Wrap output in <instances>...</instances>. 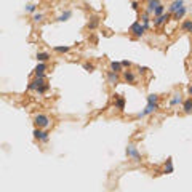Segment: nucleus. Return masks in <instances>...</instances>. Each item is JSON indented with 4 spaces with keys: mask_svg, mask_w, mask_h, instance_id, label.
Returning <instances> with one entry per match:
<instances>
[{
    "mask_svg": "<svg viewBox=\"0 0 192 192\" xmlns=\"http://www.w3.org/2000/svg\"><path fill=\"white\" fill-rule=\"evenodd\" d=\"M120 64H122V67H130V66H131V62L128 61V59H123V61L120 62Z\"/></svg>",
    "mask_w": 192,
    "mask_h": 192,
    "instance_id": "nucleus-31",
    "label": "nucleus"
},
{
    "mask_svg": "<svg viewBox=\"0 0 192 192\" xmlns=\"http://www.w3.org/2000/svg\"><path fill=\"white\" fill-rule=\"evenodd\" d=\"M34 138L40 139L42 143H47V141H48V131H43L42 128L37 127L35 130H34Z\"/></svg>",
    "mask_w": 192,
    "mask_h": 192,
    "instance_id": "nucleus-6",
    "label": "nucleus"
},
{
    "mask_svg": "<svg viewBox=\"0 0 192 192\" xmlns=\"http://www.w3.org/2000/svg\"><path fill=\"white\" fill-rule=\"evenodd\" d=\"M160 3H162L160 0H147V8H146V13H147V15H152V13H154V10H155Z\"/></svg>",
    "mask_w": 192,
    "mask_h": 192,
    "instance_id": "nucleus-9",
    "label": "nucleus"
},
{
    "mask_svg": "<svg viewBox=\"0 0 192 192\" xmlns=\"http://www.w3.org/2000/svg\"><path fill=\"white\" fill-rule=\"evenodd\" d=\"M159 109V102L157 101H147V106H146V109L144 110H141L136 117L138 119H143V117H146V115H149V114H152V112H155V110Z\"/></svg>",
    "mask_w": 192,
    "mask_h": 192,
    "instance_id": "nucleus-1",
    "label": "nucleus"
},
{
    "mask_svg": "<svg viewBox=\"0 0 192 192\" xmlns=\"http://www.w3.org/2000/svg\"><path fill=\"white\" fill-rule=\"evenodd\" d=\"M47 90H48V83H45V85H42V86H37V88H35V91H37V93H39V94H43V93H45Z\"/></svg>",
    "mask_w": 192,
    "mask_h": 192,
    "instance_id": "nucleus-25",
    "label": "nucleus"
},
{
    "mask_svg": "<svg viewBox=\"0 0 192 192\" xmlns=\"http://www.w3.org/2000/svg\"><path fill=\"white\" fill-rule=\"evenodd\" d=\"M162 13H165V7H163L162 3H160L159 7H157V8L154 10V13H152V15H154V16H160Z\"/></svg>",
    "mask_w": 192,
    "mask_h": 192,
    "instance_id": "nucleus-22",
    "label": "nucleus"
},
{
    "mask_svg": "<svg viewBox=\"0 0 192 192\" xmlns=\"http://www.w3.org/2000/svg\"><path fill=\"white\" fill-rule=\"evenodd\" d=\"M183 110L186 114H192V98L186 99V101L183 102Z\"/></svg>",
    "mask_w": 192,
    "mask_h": 192,
    "instance_id": "nucleus-15",
    "label": "nucleus"
},
{
    "mask_svg": "<svg viewBox=\"0 0 192 192\" xmlns=\"http://www.w3.org/2000/svg\"><path fill=\"white\" fill-rule=\"evenodd\" d=\"M173 171H175V168H173V159L171 157H168L167 163H165V168H163V173L165 175H171Z\"/></svg>",
    "mask_w": 192,
    "mask_h": 192,
    "instance_id": "nucleus-11",
    "label": "nucleus"
},
{
    "mask_svg": "<svg viewBox=\"0 0 192 192\" xmlns=\"http://www.w3.org/2000/svg\"><path fill=\"white\" fill-rule=\"evenodd\" d=\"M107 80H109L110 85H117L119 83V74L114 72V70H109L107 72Z\"/></svg>",
    "mask_w": 192,
    "mask_h": 192,
    "instance_id": "nucleus-10",
    "label": "nucleus"
},
{
    "mask_svg": "<svg viewBox=\"0 0 192 192\" xmlns=\"http://www.w3.org/2000/svg\"><path fill=\"white\" fill-rule=\"evenodd\" d=\"M186 13H187V8H186V7H181L179 10H178V11H175L173 13V18H175V19H183L184 16H186Z\"/></svg>",
    "mask_w": 192,
    "mask_h": 192,
    "instance_id": "nucleus-13",
    "label": "nucleus"
},
{
    "mask_svg": "<svg viewBox=\"0 0 192 192\" xmlns=\"http://www.w3.org/2000/svg\"><path fill=\"white\" fill-rule=\"evenodd\" d=\"M149 21H151V19H149V15L146 13V15L143 16V26H144V29H146V31L149 29Z\"/></svg>",
    "mask_w": 192,
    "mask_h": 192,
    "instance_id": "nucleus-26",
    "label": "nucleus"
},
{
    "mask_svg": "<svg viewBox=\"0 0 192 192\" xmlns=\"http://www.w3.org/2000/svg\"><path fill=\"white\" fill-rule=\"evenodd\" d=\"M26 11H29V13H35V11H37V5H34V3L27 5V7H26Z\"/></svg>",
    "mask_w": 192,
    "mask_h": 192,
    "instance_id": "nucleus-27",
    "label": "nucleus"
},
{
    "mask_svg": "<svg viewBox=\"0 0 192 192\" xmlns=\"http://www.w3.org/2000/svg\"><path fill=\"white\" fill-rule=\"evenodd\" d=\"M115 107H117L119 110H123V109H125V99L120 98L119 94H115Z\"/></svg>",
    "mask_w": 192,
    "mask_h": 192,
    "instance_id": "nucleus-17",
    "label": "nucleus"
},
{
    "mask_svg": "<svg viewBox=\"0 0 192 192\" xmlns=\"http://www.w3.org/2000/svg\"><path fill=\"white\" fill-rule=\"evenodd\" d=\"M181 7H184V2H183V0H175V2L171 3V7H170V13L173 15V13L178 11V10H179Z\"/></svg>",
    "mask_w": 192,
    "mask_h": 192,
    "instance_id": "nucleus-14",
    "label": "nucleus"
},
{
    "mask_svg": "<svg viewBox=\"0 0 192 192\" xmlns=\"http://www.w3.org/2000/svg\"><path fill=\"white\" fill-rule=\"evenodd\" d=\"M131 32H133V35H135V37H143L144 32H146V29H144V26L141 24L139 21H136V23L131 24Z\"/></svg>",
    "mask_w": 192,
    "mask_h": 192,
    "instance_id": "nucleus-4",
    "label": "nucleus"
},
{
    "mask_svg": "<svg viewBox=\"0 0 192 192\" xmlns=\"http://www.w3.org/2000/svg\"><path fill=\"white\" fill-rule=\"evenodd\" d=\"M147 101H159V96L157 94H149L147 96Z\"/></svg>",
    "mask_w": 192,
    "mask_h": 192,
    "instance_id": "nucleus-30",
    "label": "nucleus"
},
{
    "mask_svg": "<svg viewBox=\"0 0 192 192\" xmlns=\"http://www.w3.org/2000/svg\"><path fill=\"white\" fill-rule=\"evenodd\" d=\"M179 102H183V98H181V94H175V98L170 101V104H171V106H178Z\"/></svg>",
    "mask_w": 192,
    "mask_h": 192,
    "instance_id": "nucleus-23",
    "label": "nucleus"
},
{
    "mask_svg": "<svg viewBox=\"0 0 192 192\" xmlns=\"http://www.w3.org/2000/svg\"><path fill=\"white\" fill-rule=\"evenodd\" d=\"M170 18H171V13H162L160 16H155V19H154V27H160V26L165 24Z\"/></svg>",
    "mask_w": 192,
    "mask_h": 192,
    "instance_id": "nucleus-5",
    "label": "nucleus"
},
{
    "mask_svg": "<svg viewBox=\"0 0 192 192\" xmlns=\"http://www.w3.org/2000/svg\"><path fill=\"white\" fill-rule=\"evenodd\" d=\"M127 155L131 157V159L135 160V162H141L143 160V157H141V154L138 152V149H136L133 144H130V146L127 147Z\"/></svg>",
    "mask_w": 192,
    "mask_h": 192,
    "instance_id": "nucleus-3",
    "label": "nucleus"
},
{
    "mask_svg": "<svg viewBox=\"0 0 192 192\" xmlns=\"http://www.w3.org/2000/svg\"><path fill=\"white\" fill-rule=\"evenodd\" d=\"M122 69H123V67H122V64H120V62H117V61L110 62V70H114V72L119 74V72H122Z\"/></svg>",
    "mask_w": 192,
    "mask_h": 192,
    "instance_id": "nucleus-19",
    "label": "nucleus"
},
{
    "mask_svg": "<svg viewBox=\"0 0 192 192\" xmlns=\"http://www.w3.org/2000/svg\"><path fill=\"white\" fill-rule=\"evenodd\" d=\"M70 16H72V11H66V13H62L61 16L58 18V21H59V23H64V21H67Z\"/></svg>",
    "mask_w": 192,
    "mask_h": 192,
    "instance_id": "nucleus-21",
    "label": "nucleus"
},
{
    "mask_svg": "<svg viewBox=\"0 0 192 192\" xmlns=\"http://www.w3.org/2000/svg\"><path fill=\"white\" fill-rule=\"evenodd\" d=\"M34 21H35V23H40L42 19H43V15H42V13H37V15H34V18H32Z\"/></svg>",
    "mask_w": 192,
    "mask_h": 192,
    "instance_id": "nucleus-29",
    "label": "nucleus"
},
{
    "mask_svg": "<svg viewBox=\"0 0 192 192\" xmlns=\"http://www.w3.org/2000/svg\"><path fill=\"white\" fill-rule=\"evenodd\" d=\"M139 70H141V72H147V70H149V69H147V67H144V66H143V67H139Z\"/></svg>",
    "mask_w": 192,
    "mask_h": 192,
    "instance_id": "nucleus-33",
    "label": "nucleus"
},
{
    "mask_svg": "<svg viewBox=\"0 0 192 192\" xmlns=\"http://www.w3.org/2000/svg\"><path fill=\"white\" fill-rule=\"evenodd\" d=\"M123 80H125L127 83H135L136 77H135V74L130 72V70H123Z\"/></svg>",
    "mask_w": 192,
    "mask_h": 192,
    "instance_id": "nucleus-12",
    "label": "nucleus"
},
{
    "mask_svg": "<svg viewBox=\"0 0 192 192\" xmlns=\"http://www.w3.org/2000/svg\"><path fill=\"white\" fill-rule=\"evenodd\" d=\"M45 85V78H40V77H35V80H32V82L27 85V90L29 91H34L37 88V86H42Z\"/></svg>",
    "mask_w": 192,
    "mask_h": 192,
    "instance_id": "nucleus-8",
    "label": "nucleus"
},
{
    "mask_svg": "<svg viewBox=\"0 0 192 192\" xmlns=\"http://www.w3.org/2000/svg\"><path fill=\"white\" fill-rule=\"evenodd\" d=\"M187 93L192 96V85H191V86H187Z\"/></svg>",
    "mask_w": 192,
    "mask_h": 192,
    "instance_id": "nucleus-34",
    "label": "nucleus"
},
{
    "mask_svg": "<svg viewBox=\"0 0 192 192\" xmlns=\"http://www.w3.org/2000/svg\"><path fill=\"white\" fill-rule=\"evenodd\" d=\"M98 24H99V18L98 16H93V18H91V23H88V29H91V31H93V29L98 27Z\"/></svg>",
    "mask_w": 192,
    "mask_h": 192,
    "instance_id": "nucleus-20",
    "label": "nucleus"
},
{
    "mask_svg": "<svg viewBox=\"0 0 192 192\" xmlns=\"http://www.w3.org/2000/svg\"><path fill=\"white\" fill-rule=\"evenodd\" d=\"M83 69L88 70V72H93V70H94V66H93V64H88V62H85V64H83Z\"/></svg>",
    "mask_w": 192,
    "mask_h": 192,
    "instance_id": "nucleus-28",
    "label": "nucleus"
},
{
    "mask_svg": "<svg viewBox=\"0 0 192 192\" xmlns=\"http://www.w3.org/2000/svg\"><path fill=\"white\" fill-rule=\"evenodd\" d=\"M53 50L56 51V53H67V51L70 50V47H54Z\"/></svg>",
    "mask_w": 192,
    "mask_h": 192,
    "instance_id": "nucleus-24",
    "label": "nucleus"
},
{
    "mask_svg": "<svg viewBox=\"0 0 192 192\" xmlns=\"http://www.w3.org/2000/svg\"><path fill=\"white\" fill-rule=\"evenodd\" d=\"M50 59V54L45 53V51H42V53H37V61L39 62H47Z\"/></svg>",
    "mask_w": 192,
    "mask_h": 192,
    "instance_id": "nucleus-18",
    "label": "nucleus"
},
{
    "mask_svg": "<svg viewBox=\"0 0 192 192\" xmlns=\"http://www.w3.org/2000/svg\"><path fill=\"white\" fill-rule=\"evenodd\" d=\"M131 7H133V10H138V8H139L138 2H131Z\"/></svg>",
    "mask_w": 192,
    "mask_h": 192,
    "instance_id": "nucleus-32",
    "label": "nucleus"
},
{
    "mask_svg": "<svg viewBox=\"0 0 192 192\" xmlns=\"http://www.w3.org/2000/svg\"><path fill=\"white\" fill-rule=\"evenodd\" d=\"M45 70H47V64H45V62H39V64H37V67L34 69V72H35V77L45 78Z\"/></svg>",
    "mask_w": 192,
    "mask_h": 192,
    "instance_id": "nucleus-7",
    "label": "nucleus"
},
{
    "mask_svg": "<svg viewBox=\"0 0 192 192\" xmlns=\"http://www.w3.org/2000/svg\"><path fill=\"white\" fill-rule=\"evenodd\" d=\"M181 31L183 32H192V19H186L181 24Z\"/></svg>",
    "mask_w": 192,
    "mask_h": 192,
    "instance_id": "nucleus-16",
    "label": "nucleus"
},
{
    "mask_svg": "<svg viewBox=\"0 0 192 192\" xmlns=\"http://www.w3.org/2000/svg\"><path fill=\"white\" fill-rule=\"evenodd\" d=\"M34 123H35L39 128H47V127H50L51 120H50V117L45 115V114H37L35 117H34Z\"/></svg>",
    "mask_w": 192,
    "mask_h": 192,
    "instance_id": "nucleus-2",
    "label": "nucleus"
}]
</instances>
